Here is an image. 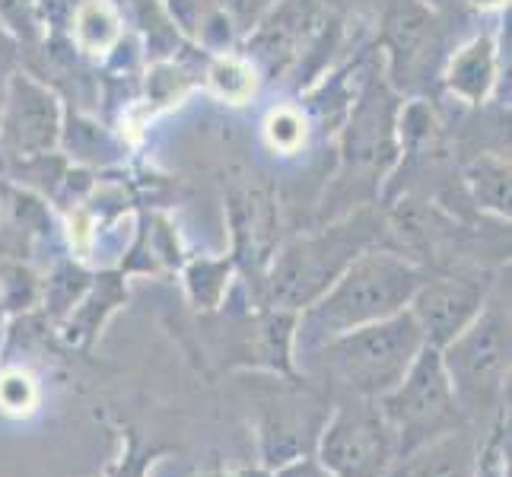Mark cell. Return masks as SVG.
Wrapping results in <instances>:
<instances>
[{
  "mask_svg": "<svg viewBox=\"0 0 512 477\" xmlns=\"http://www.w3.org/2000/svg\"><path fill=\"white\" fill-rule=\"evenodd\" d=\"M271 477H334V474H328L315 455H303V458H293V462L274 468Z\"/></svg>",
  "mask_w": 512,
  "mask_h": 477,
  "instance_id": "29",
  "label": "cell"
},
{
  "mask_svg": "<svg viewBox=\"0 0 512 477\" xmlns=\"http://www.w3.org/2000/svg\"><path fill=\"white\" fill-rule=\"evenodd\" d=\"M462 185L468 201L493 220H509V198H512V169L509 156L500 153H478L462 166Z\"/></svg>",
  "mask_w": 512,
  "mask_h": 477,
  "instance_id": "18",
  "label": "cell"
},
{
  "mask_svg": "<svg viewBox=\"0 0 512 477\" xmlns=\"http://www.w3.org/2000/svg\"><path fill=\"white\" fill-rule=\"evenodd\" d=\"M67 29L74 48L90 61H109L125 42V16L115 0H77Z\"/></svg>",
  "mask_w": 512,
  "mask_h": 477,
  "instance_id": "17",
  "label": "cell"
},
{
  "mask_svg": "<svg viewBox=\"0 0 512 477\" xmlns=\"http://www.w3.org/2000/svg\"><path fill=\"white\" fill-rule=\"evenodd\" d=\"M163 455H166V449L147 446L144 436L125 427L121 430V452L112 462V468L105 471V477H147L150 468L156 465V458H163Z\"/></svg>",
  "mask_w": 512,
  "mask_h": 477,
  "instance_id": "26",
  "label": "cell"
},
{
  "mask_svg": "<svg viewBox=\"0 0 512 477\" xmlns=\"http://www.w3.org/2000/svg\"><path fill=\"white\" fill-rule=\"evenodd\" d=\"M204 477H271V471L258 465V468H239V471H214Z\"/></svg>",
  "mask_w": 512,
  "mask_h": 477,
  "instance_id": "30",
  "label": "cell"
},
{
  "mask_svg": "<svg viewBox=\"0 0 512 477\" xmlns=\"http://www.w3.org/2000/svg\"><path fill=\"white\" fill-rule=\"evenodd\" d=\"M236 264L233 258H191L182 264V284L185 293L191 299L194 309L201 312H217L226 296H229V284H233Z\"/></svg>",
  "mask_w": 512,
  "mask_h": 477,
  "instance_id": "20",
  "label": "cell"
},
{
  "mask_svg": "<svg viewBox=\"0 0 512 477\" xmlns=\"http://www.w3.org/2000/svg\"><path fill=\"white\" fill-rule=\"evenodd\" d=\"M379 408L395 430L398 462L439 436L471 427L462 408H458V398L452 392V382L436 347H423L417 353V360L404 373V379L385 398H379Z\"/></svg>",
  "mask_w": 512,
  "mask_h": 477,
  "instance_id": "6",
  "label": "cell"
},
{
  "mask_svg": "<svg viewBox=\"0 0 512 477\" xmlns=\"http://www.w3.org/2000/svg\"><path fill=\"white\" fill-rule=\"evenodd\" d=\"M96 271H90L80 258H64L51 264V271L42 277V306L45 315L55 318V325L67 315V309L77 303V299L86 293V287L93 284Z\"/></svg>",
  "mask_w": 512,
  "mask_h": 477,
  "instance_id": "21",
  "label": "cell"
},
{
  "mask_svg": "<svg viewBox=\"0 0 512 477\" xmlns=\"http://www.w3.org/2000/svg\"><path fill=\"white\" fill-rule=\"evenodd\" d=\"M401 102L385 77H369L350 102L338 140V185L344 198L360 207V194H376L401 159L398 140Z\"/></svg>",
  "mask_w": 512,
  "mask_h": 477,
  "instance_id": "5",
  "label": "cell"
},
{
  "mask_svg": "<svg viewBox=\"0 0 512 477\" xmlns=\"http://www.w3.org/2000/svg\"><path fill=\"white\" fill-rule=\"evenodd\" d=\"M261 86L258 67L239 55V51H223L207 64V90L223 105H249Z\"/></svg>",
  "mask_w": 512,
  "mask_h": 477,
  "instance_id": "19",
  "label": "cell"
},
{
  "mask_svg": "<svg viewBox=\"0 0 512 477\" xmlns=\"http://www.w3.org/2000/svg\"><path fill=\"white\" fill-rule=\"evenodd\" d=\"M506 4H509V0H471V7H474V10H481V13L503 10Z\"/></svg>",
  "mask_w": 512,
  "mask_h": 477,
  "instance_id": "31",
  "label": "cell"
},
{
  "mask_svg": "<svg viewBox=\"0 0 512 477\" xmlns=\"http://www.w3.org/2000/svg\"><path fill=\"white\" fill-rule=\"evenodd\" d=\"M433 7L423 0H392L382 13V45L388 55V83L411 74L433 39Z\"/></svg>",
  "mask_w": 512,
  "mask_h": 477,
  "instance_id": "13",
  "label": "cell"
},
{
  "mask_svg": "<svg viewBox=\"0 0 512 477\" xmlns=\"http://www.w3.org/2000/svg\"><path fill=\"white\" fill-rule=\"evenodd\" d=\"M42 306V274L32 261L0 258V312L26 315Z\"/></svg>",
  "mask_w": 512,
  "mask_h": 477,
  "instance_id": "23",
  "label": "cell"
},
{
  "mask_svg": "<svg viewBox=\"0 0 512 477\" xmlns=\"http://www.w3.org/2000/svg\"><path fill=\"white\" fill-rule=\"evenodd\" d=\"M277 392L258 408V449L261 468H280L293 458L315 455V443L331 411V395L322 385L299 376H277Z\"/></svg>",
  "mask_w": 512,
  "mask_h": 477,
  "instance_id": "8",
  "label": "cell"
},
{
  "mask_svg": "<svg viewBox=\"0 0 512 477\" xmlns=\"http://www.w3.org/2000/svg\"><path fill=\"white\" fill-rule=\"evenodd\" d=\"M233 223V264L261 287V277L277 249V204L264 185H245L229 201Z\"/></svg>",
  "mask_w": 512,
  "mask_h": 477,
  "instance_id": "11",
  "label": "cell"
},
{
  "mask_svg": "<svg viewBox=\"0 0 512 477\" xmlns=\"http://www.w3.org/2000/svg\"><path fill=\"white\" fill-rule=\"evenodd\" d=\"M312 121L299 105H274L261 121V140L274 156H299L309 144Z\"/></svg>",
  "mask_w": 512,
  "mask_h": 477,
  "instance_id": "22",
  "label": "cell"
},
{
  "mask_svg": "<svg viewBox=\"0 0 512 477\" xmlns=\"http://www.w3.org/2000/svg\"><path fill=\"white\" fill-rule=\"evenodd\" d=\"M379 245H388V220L376 204H360L319 229L277 242L258 287L261 306L303 312L363 252Z\"/></svg>",
  "mask_w": 512,
  "mask_h": 477,
  "instance_id": "1",
  "label": "cell"
},
{
  "mask_svg": "<svg viewBox=\"0 0 512 477\" xmlns=\"http://www.w3.org/2000/svg\"><path fill=\"white\" fill-rule=\"evenodd\" d=\"M490 296V284L481 277L455 274V271H439V274H423L417 284L408 315L420 331V338L427 347H446L455 334H462L474 315H478Z\"/></svg>",
  "mask_w": 512,
  "mask_h": 477,
  "instance_id": "10",
  "label": "cell"
},
{
  "mask_svg": "<svg viewBox=\"0 0 512 477\" xmlns=\"http://www.w3.org/2000/svg\"><path fill=\"white\" fill-rule=\"evenodd\" d=\"M423 347L427 344L404 309L382 322L338 334L309 357L331 398L347 395L379 401L404 379Z\"/></svg>",
  "mask_w": 512,
  "mask_h": 477,
  "instance_id": "3",
  "label": "cell"
},
{
  "mask_svg": "<svg viewBox=\"0 0 512 477\" xmlns=\"http://www.w3.org/2000/svg\"><path fill=\"white\" fill-rule=\"evenodd\" d=\"M128 287H125V271H102L93 277V284L86 293L67 309V315L58 322V331L64 344L77 350H90L93 341L109 325V318L125 306Z\"/></svg>",
  "mask_w": 512,
  "mask_h": 477,
  "instance_id": "15",
  "label": "cell"
},
{
  "mask_svg": "<svg viewBox=\"0 0 512 477\" xmlns=\"http://www.w3.org/2000/svg\"><path fill=\"white\" fill-rule=\"evenodd\" d=\"M439 360L465 420L484 433L509 408V309L503 299L490 293L474 322L439 347Z\"/></svg>",
  "mask_w": 512,
  "mask_h": 477,
  "instance_id": "4",
  "label": "cell"
},
{
  "mask_svg": "<svg viewBox=\"0 0 512 477\" xmlns=\"http://www.w3.org/2000/svg\"><path fill=\"white\" fill-rule=\"evenodd\" d=\"M478 430L462 427L433 443L414 449L398 462L401 477H474L478 471V452H481Z\"/></svg>",
  "mask_w": 512,
  "mask_h": 477,
  "instance_id": "16",
  "label": "cell"
},
{
  "mask_svg": "<svg viewBox=\"0 0 512 477\" xmlns=\"http://www.w3.org/2000/svg\"><path fill=\"white\" fill-rule=\"evenodd\" d=\"M423 4H430V7L436 10V7H446V4H449V0H423Z\"/></svg>",
  "mask_w": 512,
  "mask_h": 477,
  "instance_id": "32",
  "label": "cell"
},
{
  "mask_svg": "<svg viewBox=\"0 0 512 477\" xmlns=\"http://www.w3.org/2000/svg\"><path fill=\"white\" fill-rule=\"evenodd\" d=\"M64 102L45 80L16 70L0 90V169L61 153Z\"/></svg>",
  "mask_w": 512,
  "mask_h": 477,
  "instance_id": "9",
  "label": "cell"
},
{
  "mask_svg": "<svg viewBox=\"0 0 512 477\" xmlns=\"http://www.w3.org/2000/svg\"><path fill=\"white\" fill-rule=\"evenodd\" d=\"M35 401H39V388H35V379L26 373H4L0 376V408L4 411H32Z\"/></svg>",
  "mask_w": 512,
  "mask_h": 477,
  "instance_id": "27",
  "label": "cell"
},
{
  "mask_svg": "<svg viewBox=\"0 0 512 477\" xmlns=\"http://www.w3.org/2000/svg\"><path fill=\"white\" fill-rule=\"evenodd\" d=\"M315 458L334 477H385L398 465V439L379 401L331 398Z\"/></svg>",
  "mask_w": 512,
  "mask_h": 477,
  "instance_id": "7",
  "label": "cell"
},
{
  "mask_svg": "<svg viewBox=\"0 0 512 477\" xmlns=\"http://www.w3.org/2000/svg\"><path fill=\"white\" fill-rule=\"evenodd\" d=\"M423 274L427 268L388 245L363 252L312 306L296 312V360L338 334L404 312Z\"/></svg>",
  "mask_w": 512,
  "mask_h": 477,
  "instance_id": "2",
  "label": "cell"
},
{
  "mask_svg": "<svg viewBox=\"0 0 512 477\" xmlns=\"http://www.w3.org/2000/svg\"><path fill=\"white\" fill-rule=\"evenodd\" d=\"M497 80H500V48L490 32H481L465 45H458L443 67L446 93L462 105H484Z\"/></svg>",
  "mask_w": 512,
  "mask_h": 477,
  "instance_id": "14",
  "label": "cell"
},
{
  "mask_svg": "<svg viewBox=\"0 0 512 477\" xmlns=\"http://www.w3.org/2000/svg\"><path fill=\"white\" fill-rule=\"evenodd\" d=\"M61 150H67L77 163H109L115 159V137L102 131L99 121L64 112V131H61Z\"/></svg>",
  "mask_w": 512,
  "mask_h": 477,
  "instance_id": "24",
  "label": "cell"
},
{
  "mask_svg": "<svg viewBox=\"0 0 512 477\" xmlns=\"http://www.w3.org/2000/svg\"><path fill=\"white\" fill-rule=\"evenodd\" d=\"M20 67H23V45L13 39L4 23H0V90H4V83Z\"/></svg>",
  "mask_w": 512,
  "mask_h": 477,
  "instance_id": "28",
  "label": "cell"
},
{
  "mask_svg": "<svg viewBox=\"0 0 512 477\" xmlns=\"http://www.w3.org/2000/svg\"><path fill=\"white\" fill-rule=\"evenodd\" d=\"M385 477H401V471H398V465H395V468H392V471H388V474H385Z\"/></svg>",
  "mask_w": 512,
  "mask_h": 477,
  "instance_id": "33",
  "label": "cell"
},
{
  "mask_svg": "<svg viewBox=\"0 0 512 477\" xmlns=\"http://www.w3.org/2000/svg\"><path fill=\"white\" fill-rule=\"evenodd\" d=\"M0 23L7 26L20 45L45 42V20H42V0H0Z\"/></svg>",
  "mask_w": 512,
  "mask_h": 477,
  "instance_id": "25",
  "label": "cell"
},
{
  "mask_svg": "<svg viewBox=\"0 0 512 477\" xmlns=\"http://www.w3.org/2000/svg\"><path fill=\"white\" fill-rule=\"evenodd\" d=\"M315 26L312 0H277V4L255 23L249 35V58L258 74L264 70H284L299 58V48L309 42Z\"/></svg>",
  "mask_w": 512,
  "mask_h": 477,
  "instance_id": "12",
  "label": "cell"
}]
</instances>
